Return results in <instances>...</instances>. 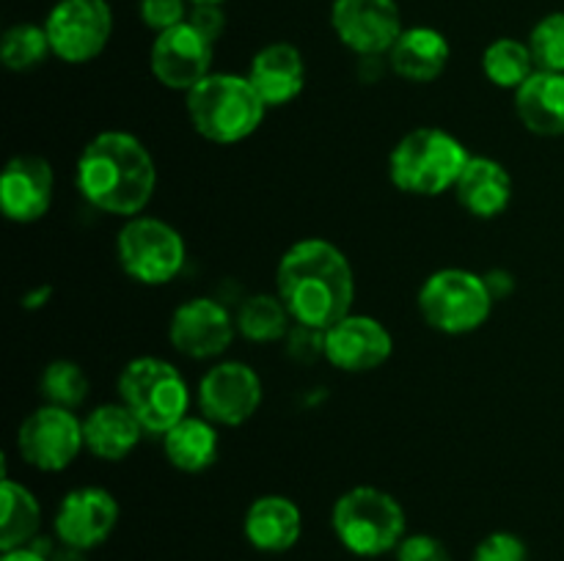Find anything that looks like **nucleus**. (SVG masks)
I'll list each match as a JSON object with an SVG mask.
<instances>
[{
	"mask_svg": "<svg viewBox=\"0 0 564 561\" xmlns=\"http://www.w3.org/2000/svg\"><path fill=\"white\" fill-rule=\"evenodd\" d=\"M485 275L466 267L435 270L419 286L416 308L424 324L444 336H468L482 328L494 314Z\"/></svg>",
	"mask_w": 564,
	"mask_h": 561,
	"instance_id": "obj_7",
	"label": "nucleus"
},
{
	"mask_svg": "<svg viewBox=\"0 0 564 561\" xmlns=\"http://www.w3.org/2000/svg\"><path fill=\"white\" fill-rule=\"evenodd\" d=\"M330 528L347 553L378 559L394 553L408 534V515L397 495L375 484H356L334 501Z\"/></svg>",
	"mask_w": 564,
	"mask_h": 561,
	"instance_id": "obj_5",
	"label": "nucleus"
},
{
	"mask_svg": "<svg viewBox=\"0 0 564 561\" xmlns=\"http://www.w3.org/2000/svg\"><path fill=\"white\" fill-rule=\"evenodd\" d=\"M0 553L3 550L25 548L42 531V504L31 487L3 473L0 482Z\"/></svg>",
	"mask_w": 564,
	"mask_h": 561,
	"instance_id": "obj_25",
	"label": "nucleus"
},
{
	"mask_svg": "<svg viewBox=\"0 0 564 561\" xmlns=\"http://www.w3.org/2000/svg\"><path fill=\"white\" fill-rule=\"evenodd\" d=\"M237 336V319L215 297H191L169 319V344L191 361H218Z\"/></svg>",
	"mask_w": 564,
	"mask_h": 561,
	"instance_id": "obj_12",
	"label": "nucleus"
},
{
	"mask_svg": "<svg viewBox=\"0 0 564 561\" xmlns=\"http://www.w3.org/2000/svg\"><path fill=\"white\" fill-rule=\"evenodd\" d=\"M325 361L345 374H367L394 355V336L369 314L350 311L325 330Z\"/></svg>",
	"mask_w": 564,
	"mask_h": 561,
	"instance_id": "obj_16",
	"label": "nucleus"
},
{
	"mask_svg": "<svg viewBox=\"0 0 564 561\" xmlns=\"http://www.w3.org/2000/svg\"><path fill=\"white\" fill-rule=\"evenodd\" d=\"M75 187L91 209L130 220L152 204L158 163L147 143L132 132H97L77 154Z\"/></svg>",
	"mask_w": 564,
	"mask_h": 561,
	"instance_id": "obj_2",
	"label": "nucleus"
},
{
	"mask_svg": "<svg viewBox=\"0 0 564 561\" xmlns=\"http://www.w3.org/2000/svg\"><path fill=\"white\" fill-rule=\"evenodd\" d=\"M325 330L306 328V324H292V330L286 333V352H290L295 361H317L325 358Z\"/></svg>",
	"mask_w": 564,
	"mask_h": 561,
	"instance_id": "obj_34",
	"label": "nucleus"
},
{
	"mask_svg": "<svg viewBox=\"0 0 564 561\" xmlns=\"http://www.w3.org/2000/svg\"><path fill=\"white\" fill-rule=\"evenodd\" d=\"M529 50L543 72L564 75V11L545 14L529 33Z\"/></svg>",
	"mask_w": 564,
	"mask_h": 561,
	"instance_id": "obj_30",
	"label": "nucleus"
},
{
	"mask_svg": "<svg viewBox=\"0 0 564 561\" xmlns=\"http://www.w3.org/2000/svg\"><path fill=\"white\" fill-rule=\"evenodd\" d=\"M198 3H218V6H224L226 0H191V6H198Z\"/></svg>",
	"mask_w": 564,
	"mask_h": 561,
	"instance_id": "obj_40",
	"label": "nucleus"
},
{
	"mask_svg": "<svg viewBox=\"0 0 564 561\" xmlns=\"http://www.w3.org/2000/svg\"><path fill=\"white\" fill-rule=\"evenodd\" d=\"M187 22H191V25L196 28L204 38H209L213 44L226 33V11H224V6H218V3L191 6Z\"/></svg>",
	"mask_w": 564,
	"mask_h": 561,
	"instance_id": "obj_35",
	"label": "nucleus"
},
{
	"mask_svg": "<svg viewBox=\"0 0 564 561\" xmlns=\"http://www.w3.org/2000/svg\"><path fill=\"white\" fill-rule=\"evenodd\" d=\"M31 544H36L39 550H42L44 556H47L50 561H86V553H83V550H75V548H69V544H61L58 539H33Z\"/></svg>",
	"mask_w": 564,
	"mask_h": 561,
	"instance_id": "obj_36",
	"label": "nucleus"
},
{
	"mask_svg": "<svg viewBox=\"0 0 564 561\" xmlns=\"http://www.w3.org/2000/svg\"><path fill=\"white\" fill-rule=\"evenodd\" d=\"M187 121L209 143L235 146L262 127L268 105L251 86L248 75L213 72L185 94Z\"/></svg>",
	"mask_w": 564,
	"mask_h": 561,
	"instance_id": "obj_3",
	"label": "nucleus"
},
{
	"mask_svg": "<svg viewBox=\"0 0 564 561\" xmlns=\"http://www.w3.org/2000/svg\"><path fill=\"white\" fill-rule=\"evenodd\" d=\"M275 295L292 322L328 330L352 311L356 273L339 245L323 237H306L281 253L275 264Z\"/></svg>",
	"mask_w": 564,
	"mask_h": 561,
	"instance_id": "obj_1",
	"label": "nucleus"
},
{
	"mask_svg": "<svg viewBox=\"0 0 564 561\" xmlns=\"http://www.w3.org/2000/svg\"><path fill=\"white\" fill-rule=\"evenodd\" d=\"M39 391L44 396V405L66 407V410H77L83 407V402L88 399V391H91V380L83 372L80 363L66 361H50L42 369V377H39Z\"/></svg>",
	"mask_w": 564,
	"mask_h": 561,
	"instance_id": "obj_29",
	"label": "nucleus"
},
{
	"mask_svg": "<svg viewBox=\"0 0 564 561\" xmlns=\"http://www.w3.org/2000/svg\"><path fill=\"white\" fill-rule=\"evenodd\" d=\"M0 561H50L36 544H25V548H14V550H3Z\"/></svg>",
	"mask_w": 564,
	"mask_h": 561,
	"instance_id": "obj_39",
	"label": "nucleus"
},
{
	"mask_svg": "<svg viewBox=\"0 0 564 561\" xmlns=\"http://www.w3.org/2000/svg\"><path fill=\"white\" fill-rule=\"evenodd\" d=\"M471 152L444 127H416L394 143L389 154V179L400 193L435 198L455 190Z\"/></svg>",
	"mask_w": 564,
	"mask_h": 561,
	"instance_id": "obj_4",
	"label": "nucleus"
},
{
	"mask_svg": "<svg viewBox=\"0 0 564 561\" xmlns=\"http://www.w3.org/2000/svg\"><path fill=\"white\" fill-rule=\"evenodd\" d=\"M116 258L121 273L141 286H165L185 270V237L169 220L135 215L116 234Z\"/></svg>",
	"mask_w": 564,
	"mask_h": 561,
	"instance_id": "obj_8",
	"label": "nucleus"
},
{
	"mask_svg": "<svg viewBox=\"0 0 564 561\" xmlns=\"http://www.w3.org/2000/svg\"><path fill=\"white\" fill-rule=\"evenodd\" d=\"M215 44L204 38L191 22L154 33L149 47V72L169 91L187 94L193 86L213 75Z\"/></svg>",
	"mask_w": 564,
	"mask_h": 561,
	"instance_id": "obj_15",
	"label": "nucleus"
},
{
	"mask_svg": "<svg viewBox=\"0 0 564 561\" xmlns=\"http://www.w3.org/2000/svg\"><path fill=\"white\" fill-rule=\"evenodd\" d=\"M516 116L532 135H564V75L538 69L516 94Z\"/></svg>",
	"mask_w": 564,
	"mask_h": 561,
	"instance_id": "obj_23",
	"label": "nucleus"
},
{
	"mask_svg": "<svg viewBox=\"0 0 564 561\" xmlns=\"http://www.w3.org/2000/svg\"><path fill=\"white\" fill-rule=\"evenodd\" d=\"M50 297H53V286L50 284H39L33 286V289H28L25 295H22V308L25 311H39V308H44L50 302Z\"/></svg>",
	"mask_w": 564,
	"mask_h": 561,
	"instance_id": "obj_38",
	"label": "nucleus"
},
{
	"mask_svg": "<svg viewBox=\"0 0 564 561\" xmlns=\"http://www.w3.org/2000/svg\"><path fill=\"white\" fill-rule=\"evenodd\" d=\"M138 14H141V22L149 31L163 33L169 28L187 22L191 0H138Z\"/></svg>",
	"mask_w": 564,
	"mask_h": 561,
	"instance_id": "obj_31",
	"label": "nucleus"
},
{
	"mask_svg": "<svg viewBox=\"0 0 564 561\" xmlns=\"http://www.w3.org/2000/svg\"><path fill=\"white\" fill-rule=\"evenodd\" d=\"M471 561H529V548L518 534L494 531L479 539Z\"/></svg>",
	"mask_w": 564,
	"mask_h": 561,
	"instance_id": "obj_32",
	"label": "nucleus"
},
{
	"mask_svg": "<svg viewBox=\"0 0 564 561\" xmlns=\"http://www.w3.org/2000/svg\"><path fill=\"white\" fill-rule=\"evenodd\" d=\"M485 284H488L490 295H494V300H505L507 295H512L516 292V278H512V273H507V270L496 267V270H488L485 273Z\"/></svg>",
	"mask_w": 564,
	"mask_h": 561,
	"instance_id": "obj_37",
	"label": "nucleus"
},
{
	"mask_svg": "<svg viewBox=\"0 0 564 561\" xmlns=\"http://www.w3.org/2000/svg\"><path fill=\"white\" fill-rule=\"evenodd\" d=\"M196 399L202 416L215 427H242L262 407L264 385L251 363L220 358L198 380Z\"/></svg>",
	"mask_w": 564,
	"mask_h": 561,
	"instance_id": "obj_11",
	"label": "nucleus"
},
{
	"mask_svg": "<svg viewBox=\"0 0 564 561\" xmlns=\"http://www.w3.org/2000/svg\"><path fill=\"white\" fill-rule=\"evenodd\" d=\"M80 451H86V438H83V418L77 416V410L42 405L28 413L25 421L17 429V454L33 471H66L75 465Z\"/></svg>",
	"mask_w": 564,
	"mask_h": 561,
	"instance_id": "obj_10",
	"label": "nucleus"
},
{
	"mask_svg": "<svg viewBox=\"0 0 564 561\" xmlns=\"http://www.w3.org/2000/svg\"><path fill=\"white\" fill-rule=\"evenodd\" d=\"M53 55L44 25L17 22L0 38V61L9 72H33Z\"/></svg>",
	"mask_w": 564,
	"mask_h": 561,
	"instance_id": "obj_28",
	"label": "nucleus"
},
{
	"mask_svg": "<svg viewBox=\"0 0 564 561\" xmlns=\"http://www.w3.org/2000/svg\"><path fill=\"white\" fill-rule=\"evenodd\" d=\"M235 319L237 336H242L251 344H273V341L286 339V333L295 324L275 292H270V295L259 292V295L246 297L242 306L237 308Z\"/></svg>",
	"mask_w": 564,
	"mask_h": 561,
	"instance_id": "obj_26",
	"label": "nucleus"
},
{
	"mask_svg": "<svg viewBox=\"0 0 564 561\" xmlns=\"http://www.w3.org/2000/svg\"><path fill=\"white\" fill-rule=\"evenodd\" d=\"M391 75L405 82H419L427 86L435 82L446 72L452 61L449 38L430 25H413L400 33L394 47L386 55Z\"/></svg>",
	"mask_w": 564,
	"mask_h": 561,
	"instance_id": "obj_20",
	"label": "nucleus"
},
{
	"mask_svg": "<svg viewBox=\"0 0 564 561\" xmlns=\"http://www.w3.org/2000/svg\"><path fill=\"white\" fill-rule=\"evenodd\" d=\"M119 402L143 424L147 435H165L191 416L193 394L185 374L158 355H138L124 363L116 380Z\"/></svg>",
	"mask_w": 564,
	"mask_h": 561,
	"instance_id": "obj_6",
	"label": "nucleus"
},
{
	"mask_svg": "<svg viewBox=\"0 0 564 561\" xmlns=\"http://www.w3.org/2000/svg\"><path fill=\"white\" fill-rule=\"evenodd\" d=\"M248 80L257 88L262 102L270 108H284L295 102L306 88V61L290 42L264 44L248 64Z\"/></svg>",
	"mask_w": 564,
	"mask_h": 561,
	"instance_id": "obj_18",
	"label": "nucleus"
},
{
	"mask_svg": "<svg viewBox=\"0 0 564 561\" xmlns=\"http://www.w3.org/2000/svg\"><path fill=\"white\" fill-rule=\"evenodd\" d=\"M538 72V64H534V55L529 50V42H521V38L501 36L494 38V42L485 47L482 53V75L494 82L501 91L516 94L529 77Z\"/></svg>",
	"mask_w": 564,
	"mask_h": 561,
	"instance_id": "obj_27",
	"label": "nucleus"
},
{
	"mask_svg": "<svg viewBox=\"0 0 564 561\" xmlns=\"http://www.w3.org/2000/svg\"><path fill=\"white\" fill-rule=\"evenodd\" d=\"M163 457L180 473H204L218 462L220 435L209 418L185 416L180 424L160 435Z\"/></svg>",
	"mask_w": 564,
	"mask_h": 561,
	"instance_id": "obj_24",
	"label": "nucleus"
},
{
	"mask_svg": "<svg viewBox=\"0 0 564 561\" xmlns=\"http://www.w3.org/2000/svg\"><path fill=\"white\" fill-rule=\"evenodd\" d=\"M242 534L259 553H286L301 542L303 512L290 495L268 493L248 504Z\"/></svg>",
	"mask_w": 564,
	"mask_h": 561,
	"instance_id": "obj_19",
	"label": "nucleus"
},
{
	"mask_svg": "<svg viewBox=\"0 0 564 561\" xmlns=\"http://www.w3.org/2000/svg\"><path fill=\"white\" fill-rule=\"evenodd\" d=\"M455 198L471 218L494 220L507 212L512 201V176L496 157L471 154L455 185Z\"/></svg>",
	"mask_w": 564,
	"mask_h": 561,
	"instance_id": "obj_21",
	"label": "nucleus"
},
{
	"mask_svg": "<svg viewBox=\"0 0 564 561\" xmlns=\"http://www.w3.org/2000/svg\"><path fill=\"white\" fill-rule=\"evenodd\" d=\"M394 561H452L449 548L444 539L433 537L427 531L405 534L394 550Z\"/></svg>",
	"mask_w": 564,
	"mask_h": 561,
	"instance_id": "obj_33",
	"label": "nucleus"
},
{
	"mask_svg": "<svg viewBox=\"0 0 564 561\" xmlns=\"http://www.w3.org/2000/svg\"><path fill=\"white\" fill-rule=\"evenodd\" d=\"M53 58L64 64H91L113 36V9L108 0H58L44 16Z\"/></svg>",
	"mask_w": 564,
	"mask_h": 561,
	"instance_id": "obj_9",
	"label": "nucleus"
},
{
	"mask_svg": "<svg viewBox=\"0 0 564 561\" xmlns=\"http://www.w3.org/2000/svg\"><path fill=\"white\" fill-rule=\"evenodd\" d=\"M330 28L358 58L389 55L400 33L405 31L397 0H334Z\"/></svg>",
	"mask_w": 564,
	"mask_h": 561,
	"instance_id": "obj_13",
	"label": "nucleus"
},
{
	"mask_svg": "<svg viewBox=\"0 0 564 561\" xmlns=\"http://www.w3.org/2000/svg\"><path fill=\"white\" fill-rule=\"evenodd\" d=\"M119 501L110 490L97 487V484H83V487L69 490L58 501L53 534L61 544L88 553V550L108 542L110 534L119 526Z\"/></svg>",
	"mask_w": 564,
	"mask_h": 561,
	"instance_id": "obj_14",
	"label": "nucleus"
},
{
	"mask_svg": "<svg viewBox=\"0 0 564 561\" xmlns=\"http://www.w3.org/2000/svg\"><path fill=\"white\" fill-rule=\"evenodd\" d=\"M143 424L116 402H105L88 410L83 418V438H86V451L102 462H121L141 446Z\"/></svg>",
	"mask_w": 564,
	"mask_h": 561,
	"instance_id": "obj_22",
	"label": "nucleus"
},
{
	"mask_svg": "<svg viewBox=\"0 0 564 561\" xmlns=\"http://www.w3.org/2000/svg\"><path fill=\"white\" fill-rule=\"evenodd\" d=\"M55 170L42 154H14L0 174V209L9 223L31 226L50 212Z\"/></svg>",
	"mask_w": 564,
	"mask_h": 561,
	"instance_id": "obj_17",
	"label": "nucleus"
}]
</instances>
